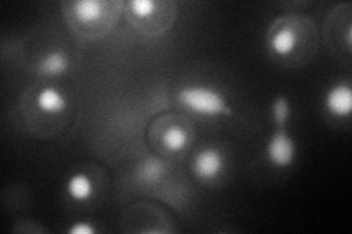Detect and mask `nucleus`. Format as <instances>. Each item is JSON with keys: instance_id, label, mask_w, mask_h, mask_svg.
<instances>
[{"instance_id": "10", "label": "nucleus", "mask_w": 352, "mask_h": 234, "mask_svg": "<svg viewBox=\"0 0 352 234\" xmlns=\"http://www.w3.org/2000/svg\"><path fill=\"white\" fill-rule=\"evenodd\" d=\"M166 129L168 130L163 132L160 137V142H162L164 150L172 152V154H176V152L184 151L186 147H188L190 133L185 130L186 128L176 124V125H169Z\"/></svg>"}, {"instance_id": "11", "label": "nucleus", "mask_w": 352, "mask_h": 234, "mask_svg": "<svg viewBox=\"0 0 352 234\" xmlns=\"http://www.w3.org/2000/svg\"><path fill=\"white\" fill-rule=\"evenodd\" d=\"M68 66H69V62H68V58H66V54L59 50H53L46 56H43L38 62L37 69L44 76L54 78V76L63 75L66 71H68Z\"/></svg>"}, {"instance_id": "3", "label": "nucleus", "mask_w": 352, "mask_h": 234, "mask_svg": "<svg viewBox=\"0 0 352 234\" xmlns=\"http://www.w3.org/2000/svg\"><path fill=\"white\" fill-rule=\"evenodd\" d=\"M178 97L184 107L197 115L219 116L232 113L223 95L210 86H185Z\"/></svg>"}, {"instance_id": "12", "label": "nucleus", "mask_w": 352, "mask_h": 234, "mask_svg": "<svg viewBox=\"0 0 352 234\" xmlns=\"http://www.w3.org/2000/svg\"><path fill=\"white\" fill-rule=\"evenodd\" d=\"M66 191H68V195L74 199L78 200V202H84V200H88L93 196L94 187L93 182L88 176L78 173L69 177L68 185H66Z\"/></svg>"}, {"instance_id": "5", "label": "nucleus", "mask_w": 352, "mask_h": 234, "mask_svg": "<svg viewBox=\"0 0 352 234\" xmlns=\"http://www.w3.org/2000/svg\"><path fill=\"white\" fill-rule=\"evenodd\" d=\"M225 170V157L217 148L207 147L195 155L192 172L203 182L216 180Z\"/></svg>"}, {"instance_id": "4", "label": "nucleus", "mask_w": 352, "mask_h": 234, "mask_svg": "<svg viewBox=\"0 0 352 234\" xmlns=\"http://www.w3.org/2000/svg\"><path fill=\"white\" fill-rule=\"evenodd\" d=\"M267 159L278 169H286L295 163L296 143L285 129H276L267 142Z\"/></svg>"}, {"instance_id": "8", "label": "nucleus", "mask_w": 352, "mask_h": 234, "mask_svg": "<svg viewBox=\"0 0 352 234\" xmlns=\"http://www.w3.org/2000/svg\"><path fill=\"white\" fill-rule=\"evenodd\" d=\"M37 107L46 115H59L66 108V98L56 88H43L37 95Z\"/></svg>"}, {"instance_id": "6", "label": "nucleus", "mask_w": 352, "mask_h": 234, "mask_svg": "<svg viewBox=\"0 0 352 234\" xmlns=\"http://www.w3.org/2000/svg\"><path fill=\"white\" fill-rule=\"evenodd\" d=\"M300 44V31L294 24H274L270 30L269 47L279 58H288Z\"/></svg>"}, {"instance_id": "2", "label": "nucleus", "mask_w": 352, "mask_h": 234, "mask_svg": "<svg viewBox=\"0 0 352 234\" xmlns=\"http://www.w3.org/2000/svg\"><path fill=\"white\" fill-rule=\"evenodd\" d=\"M129 12L128 16L137 28L141 31H151V19L156 32L170 27L175 10L172 3L156 2V0H132L126 3Z\"/></svg>"}, {"instance_id": "14", "label": "nucleus", "mask_w": 352, "mask_h": 234, "mask_svg": "<svg viewBox=\"0 0 352 234\" xmlns=\"http://www.w3.org/2000/svg\"><path fill=\"white\" fill-rule=\"evenodd\" d=\"M71 234H96V227H93L90 222H76L68 230Z\"/></svg>"}, {"instance_id": "13", "label": "nucleus", "mask_w": 352, "mask_h": 234, "mask_svg": "<svg viewBox=\"0 0 352 234\" xmlns=\"http://www.w3.org/2000/svg\"><path fill=\"white\" fill-rule=\"evenodd\" d=\"M272 113H273L274 124H276V129H285L286 121H288L289 115H291L288 100H286L285 97H278L276 100H274L273 107H272Z\"/></svg>"}, {"instance_id": "9", "label": "nucleus", "mask_w": 352, "mask_h": 234, "mask_svg": "<svg viewBox=\"0 0 352 234\" xmlns=\"http://www.w3.org/2000/svg\"><path fill=\"white\" fill-rule=\"evenodd\" d=\"M166 172H168L166 163L160 159L150 157L138 165L137 177L138 180L144 185H156L163 179Z\"/></svg>"}, {"instance_id": "7", "label": "nucleus", "mask_w": 352, "mask_h": 234, "mask_svg": "<svg viewBox=\"0 0 352 234\" xmlns=\"http://www.w3.org/2000/svg\"><path fill=\"white\" fill-rule=\"evenodd\" d=\"M324 106L332 116L348 117L352 111V90L346 84L330 88L324 97Z\"/></svg>"}, {"instance_id": "1", "label": "nucleus", "mask_w": 352, "mask_h": 234, "mask_svg": "<svg viewBox=\"0 0 352 234\" xmlns=\"http://www.w3.org/2000/svg\"><path fill=\"white\" fill-rule=\"evenodd\" d=\"M125 6L122 2H102V0H78L66 3L65 15L69 25L82 36H103L113 27L119 10Z\"/></svg>"}]
</instances>
